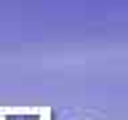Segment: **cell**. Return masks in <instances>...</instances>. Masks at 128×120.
<instances>
[{"mask_svg":"<svg viewBox=\"0 0 128 120\" xmlns=\"http://www.w3.org/2000/svg\"><path fill=\"white\" fill-rule=\"evenodd\" d=\"M40 115H43V120H51V110H48V107H46V110H40Z\"/></svg>","mask_w":128,"mask_h":120,"instance_id":"6da1fadb","label":"cell"},{"mask_svg":"<svg viewBox=\"0 0 128 120\" xmlns=\"http://www.w3.org/2000/svg\"><path fill=\"white\" fill-rule=\"evenodd\" d=\"M0 120H6V110H0Z\"/></svg>","mask_w":128,"mask_h":120,"instance_id":"7a4b0ae2","label":"cell"}]
</instances>
